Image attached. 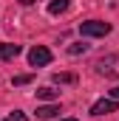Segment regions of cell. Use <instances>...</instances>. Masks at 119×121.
I'll return each instance as SVG.
<instances>
[{
  "label": "cell",
  "instance_id": "13",
  "mask_svg": "<svg viewBox=\"0 0 119 121\" xmlns=\"http://www.w3.org/2000/svg\"><path fill=\"white\" fill-rule=\"evenodd\" d=\"M111 99H116V101H119V85L114 87V90H111Z\"/></svg>",
  "mask_w": 119,
  "mask_h": 121
},
{
  "label": "cell",
  "instance_id": "9",
  "mask_svg": "<svg viewBox=\"0 0 119 121\" xmlns=\"http://www.w3.org/2000/svg\"><path fill=\"white\" fill-rule=\"evenodd\" d=\"M54 82L57 85H74L77 82V73H54Z\"/></svg>",
  "mask_w": 119,
  "mask_h": 121
},
{
  "label": "cell",
  "instance_id": "1",
  "mask_svg": "<svg viewBox=\"0 0 119 121\" xmlns=\"http://www.w3.org/2000/svg\"><path fill=\"white\" fill-rule=\"evenodd\" d=\"M96 73L105 79H119V54H105L96 59Z\"/></svg>",
  "mask_w": 119,
  "mask_h": 121
},
{
  "label": "cell",
  "instance_id": "2",
  "mask_svg": "<svg viewBox=\"0 0 119 121\" xmlns=\"http://www.w3.org/2000/svg\"><path fill=\"white\" fill-rule=\"evenodd\" d=\"M79 34L82 37H105V34H111V26L102 20H85V23H79Z\"/></svg>",
  "mask_w": 119,
  "mask_h": 121
},
{
  "label": "cell",
  "instance_id": "8",
  "mask_svg": "<svg viewBox=\"0 0 119 121\" xmlns=\"http://www.w3.org/2000/svg\"><path fill=\"white\" fill-rule=\"evenodd\" d=\"M37 99H43V101H54V99H60V90H54V87H40V90H37Z\"/></svg>",
  "mask_w": 119,
  "mask_h": 121
},
{
  "label": "cell",
  "instance_id": "12",
  "mask_svg": "<svg viewBox=\"0 0 119 121\" xmlns=\"http://www.w3.org/2000/svg\"><path fill=\"white\" fill-rule=\"evenodd\" d=\"M31 82V73H23V76H14V79H11V85H17V87H20V85H29Z\"/></svg>",
  "mask_w": 119,
  "mask_h": 121
},
{
  "label": "cell",
  "instance_id": "14",
  "mask_svg": "<svg viewBox=\"0 0 119 121\" xmlns=\"http://www.w3.org/2000/svg\"><path fill=\"white\" fill-rule=\"evenodd\" d=\"M20 6H31V3H37V0H17Z\"/></svg>",
  "mask_w": 119,
  "mask_h": 121
},
{
  "label": "cell",
  "instance_id": "6",
  "mask_svg": "<svg viewBox=\"0 0 119 121\" xmlns=\"http://www.w3.org/2000/svg\"><path fill=\"white\" fill-rule=\"evenodd\" d=\"M60 116V104H43L37 107V118H57Z\"/></svg>",
  "mask_w": 119,
  "mask_h": 121
},
{
  "label": "cell",
  "instance_id": "10",
  "mask_svg": "<svg viewBox=\"0 0 119 121\" xmlns=\"http://www.w3.org/2000/svg\"><path fill=\"white\" fill-rule=\"evenodd\" d=\"M85 51H88V45H85V42H74V45L68 48V54H71V56H77V54H85Z\"/></svg>",
  "mask_w": 119,
  "mask_h": 121
},
{
  "label": "cell",
  "instance_id": "5",
  "mask_svg": "<svg viewBox=\"0 0 119 121\" xmlns=\"http://www.w3.org/2000/svg\"><path fill=\"white\" fill-rule=\"evenodd\" d=\"M20 45H11V42H0V59H17L20 56Z\"/></svg>",
  "mask_w": 119,
  "mask_h": 121
},
{
  "label": "cell",
  "instance_id": "11",
  "mask_svg": "<svg viewBox=\"0 0 119 121\" xmlns=\"http://www.w3.org/2000/svg\"><path fill=\"white\" fill-rule=\"evenodd\" d=\"M3 121H29V118H26V113H20V110H14V113H9V116H6Z\"/></svg>",
  "mask_w": 119,
  "mask_h": 121
},
{
  "label": "cell",
  "instance_id": "7",
  "mask_svg": "<svg viewBox=\"0 0 119 121\" xmlns=\"http://www.w3.org/2000/svg\"><path fill=\"white\" fill-rule=\"evenodd\" d=\"M68 9H71V0H51L48 3V14H54V17L57 14H65Z\"/></svg>",
  "mask_w": 119,
  "mask_h": 121
},
{
  "label": "cell",
  "instance_id": "3",
  "mask_svg": "<svg viewBox=\"0 0 119 121\" xmlns=\"http://www.w3.org/2000/svg\"><path fill=\"white\" fill-rule=\"evenodd\" d=\"M48 62H51V51H48L45 45H34L29 51V65L31 68H45Z\"/></svg>",
  "mask_w": 119,
  "mask_h": 121
},
{
  "label": "cell",
  "instance_id": "15",
  "mask_svg": "<svg viewBox=\"0 0 119 121\" xmlns=\"http://www.w3.org/2000/svg\"><path fill=\"white\" fill-rule=\"evenodd\" d=\"M62 121H77V118H62Z\"/></svg>",
  "mask_w": 119,
  "mask_h": 121
},
{
  "label": "cell",
  "instance_id": "4",
  "mask_svg": "<svg viewBox=\"0 0 119 121\" xmlns=\"http://www.w3.org/2000/svg\"><path fill=\"white\" fill-rule=\"evenodd\" d=\"M116 107H119L116 99H99L91 107V116H108V113H116Z\"/></svg>",
  "mask_w": 119,
  "mask_h": 121
}]
</instances>
